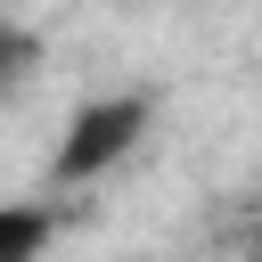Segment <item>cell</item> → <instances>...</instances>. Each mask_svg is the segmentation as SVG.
I'll list each match as a JSON object with an SVG mask.
<instances>
[{
	"mask_svg": "<svg viewBox=\"0 0 262 262\" xmlns=\"http://www.w3.org/2000/svg\"><path fill=\"white\" fill-rule=\"evenodd\" d=\"M49 237H57L49 205H0V262H41Z\"/></svg>",
	"mask_w": 262,
	"mask_h": 262,
	"instance_id": "obj_2",
	"label": "cell"
},
{
	"mask_svg": "<svg viewBox=\"0 0 262 262\" xmlns=\"http://www.w3.org/2000/svg\"><path fill=\"white\" fill-rule=\"evenodd\" d=\"M33 66H41V41H33L25 25H8V16H0V90H16Z\"/></svg>",
	"mask_w": 262,
	"mask_h": 262,
	"instance_id": "obj_3",
	"label": "cell"
},
{
	"mask_svg": "<svg viewBox=\"0 0 262 262\" xmlns=\"http://www.w3.org/2000/svg\"><path fill=\"white\" fill-rule=\"evenodd\" d=\"M139 139H147V98H139V90L90 98V106H74V123H66V139H57V156H49V172H57V180H98V172H115Z\"/></svg>",
	"mask_w": 262,
	"mask_h": 262,
	"instance_id": "obj_1",
	"label": "cell"
}]
</instances>
